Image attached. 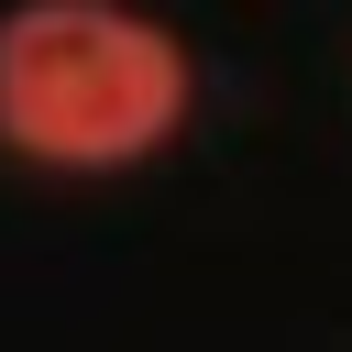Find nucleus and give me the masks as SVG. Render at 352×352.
Masks as SVG:
<instances>
[{"mask_svg":"<svg viewBox=\"0 0 352 352\" xmlns=\"http://www.w3.org/2000/svg\"><path fill=\"white\" fill-rule=\"evenodd\" d=\"M187 55L121 0H33L0 22V132L44 165H132L176 132Z\"/></svg>","mask_w":352,"mask_h":352,"instance_id":"obj_1","label":"nucleus"}]
</instances>
